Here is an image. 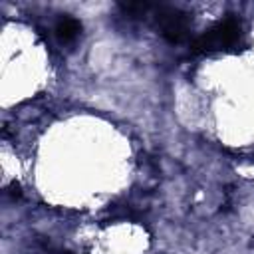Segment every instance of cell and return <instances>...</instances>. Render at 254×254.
<instances>
[{
	"label": "cell",
	"mask_w": 254,
	"mask_h": 254,
	"mask_svg": "<svg viewBox=\"0 0 254 254\" xmlns=\"http://www.w3.org/2000/svg\"><path fill=\"white\" fill-rule=\"evenodd\" d=\"M56 38L62 42V44H71L77 36H79V32H81V22L77 20V18H73V16H62L58 22H56Z\"/></svg>",
	"instance_id": "obj_3"
},
{
	"label": "cell",
	"mask_w": 254,
	"mask_h": 254,
	"mask_svg": "<svg viewBox=\"0 0 254 254\" xmlns=\"http://www.w3.org/2000/svg\"><path fill=\"white\" fill-rule=\"evenodd\" d=\"M8 194H12L14 198H20V194H22V192H20V187H18L16 183H12V185L8 187Z\"/></svg>",
	"instance_id": "obj_4"
},
{
	"label": "cell",
	"mask_w": 254,
	"mask_h": 254,
	"mask_svg": "<svg viewBox=\"0 0 254 254\" xmlns=\"http://www.w3.org/2000/svg\"><path fill=\"white\" fill-rule=\"evenodd\" d=\"M153 18H155L157 30L167 42L179 44L189 38V32L192 26V18L189 12L181 8H173V6H155Z\"/></svg>",
	"instance_id": "obj_2"
},
{
	"label": "cell",
	"mask_w": 254,
	"mask_h": 254,
	"mask_svg": "<svg viewBox=\"0 0 254 254\" xmlns=\"http://www.w3.org/2000/svg\"><path fill=\"white\" fill-rule=\"evenodd\" d=\"M58 254H73V252H69V250H62V252H58Z\"/></svg>",
	"instance_id": "obj_5"
},
{
	"label": "cell",
	"mask_w": 254,
	"mask_h": 254,
	"mask_svg": "<svg viewBox=\"0 0 254 254\" xmlns=\"http://www.w3.org/2000/svg\"><path fill=\"white\" fill-rule=\"evenodd\" d=\"M240 36H242L240 20L236 16L228 14L226 18L216 22L212 28L202 32L198 38H194L190 48H192V52H198V54H212V52H220V50H230L240 42Z\"/></svg>",
	"instance_id": "obj_1"
}]
</instances>
